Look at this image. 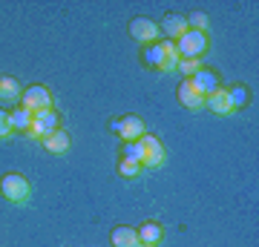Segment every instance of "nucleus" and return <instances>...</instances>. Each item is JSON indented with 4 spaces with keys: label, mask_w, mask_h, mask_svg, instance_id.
I'll use <instances>...</instances> for the list:
<instances>
[{
    "label": "nucleus",
    "mask_w": 259,
    "mask_h": 247,
    "mask_svg": "<svg viewBox=\"0 0 259 247\" xmlns=\"http://www.w3.org/2000/svg\"><path fill=\"white\" fill-rule=\"evenodd\" d=\"M0 192H3V199L12 204H26L29 195H32V184L29 178H23L20 173H6L0 178Z\"/></svg>",
    "instance_id": "nucleus-1"
},
{
    "label": "nucleus",
    "mask_w": 259,
    "mask_h": 247,
    "mask_svg": "<svg viewBox=\"0 0 259 247\" xmlns=\"http://www.w3.org/2000/svg\"><path fill=\"white\" fill-rule=\"evenodd\" d=\"M207 46H210V40H207V35H204V32H193V29H187L185 35L176 40V52H179V58L199 61V58L207 52Z\"/></svg>",
    "instance_id": "nucleus-2"
},
{
    "label": "nucleus",
    "mask_w": 259,
    "mask_h": 247,
    "mask_svg": "<svg viewBox=\"0 0 259 247\" xmlns=\"http://www.w3.org/2000/svg\"><path fill=\"white\" fill-rule=\"evenodd\" d=\"M141 61H144L150 69H158V72H173V69L179 66V58H167L164 40H156V43H147V46H144Z\"/></svg>",
    "instance_id": "nucleus-3"
},
{
    "label": "nucleus",
    "mask_w": 259,
    "mask_h": 247,
    "mask_svg": "<svg viewBox=\"0 0 259 247\" xmlns=\"http://www.w3.org/2000/svg\"><path fill=\"white\" fill-rule=\"evenodd\" d=\"M20 107L23 110H29L32 115L35 112H44V110H52V92L44 86V83H32V86H26V89L20 92Z\"/></svg>",
    "instance_id": "nucleus-4"
},
{
    "label": "nucleus",
    "mask_w": 259,
    "mask_h": 247,
    "mask_svg": "<svg viewBox=\"0 0 259 247\" xmlns=\"http://www.w3.org/2000/svg\"><path fill=\"white\" fill-rule=\"evenodd\" d=\"M190 83H193V89L202 95V98H207V95H213L216 89H222V81H219V72L216 69H210V66H199L193 75H190Z\"/></svg>",
    "instance_id": "nucleus-5"
},
{
    "label": "nucleus",
    "mask_w": 259,
    "mask_h": 247,
    "mask_svg": "<svg viewBox=\"0 0 259 247\" xmlns=\"http://www.w3.org/2000/svg\"><path fill=\"white\" fill-rule=\"evenodd\" d=\"M139 141H141V146H144V161H141V167H161L167 161V150L156 135L144 132Z\"/></svg>",
    "instance_id": "nucleus-6"
},
{
    "label": "nucleus",
    "mask_w": 259,
    "mask_h": 247,
    "mask_svg": "<svg viewBox=\"0 0 259 247\" xmlns=\"http://www.w3.org/2000/svg\"><path fill=\"white\" fill-rule=\"evenodd\" d=\"M130 35L136 37L139 43H156L158 37H161V29H158L156 20H150V18H133L130 20Z\"/></svg>",
    "instance_id": "nucleus-7"
},
{
    "label": "nucleus",
    "mask_w": 259,
    "mask_h": 247,
    "mask_svg": "<svg viewBox=\"0 0 259 247\" xmlns=\"http://www.w3.org/2000/svg\"><path fill=\"white\" fill-rule=\"evenodd\" d=\"M161 35L167 37V40H179V37L187 32V18L185 15H176V12H170V15H164L161 18Z\"/></svg>",
    "instance_id": "nucleus-8"
},
{
    "label": "nucleus",
    "mask_w": 259,
    "mask_h": 247,
    "mask_svg": "<svg viewBox=\"0 0 259 247\" xmlns=\"http://www.w3.org/2000/svg\"><path fill=\"white\" fill-rule=\"evenodd\" d=\"M179 104L185 107V110H193V112H199V110H204V98L199 95V92L193 89V83H190V78H185V81L179 83Z\"/></svg>",
    "instance_id": "nucleus-9"
},
{
    "label": "nucleus",
    "mask_w": 259,
    "mask_h": 247,
    "mask_svg": "<svg viewBox=\"0 0 259 247\" xmlns=\"http://www.w3.org/2000/svg\"><path fill=\"white\" fill-rule=\"evenodd\" d=\"M144 132L147 129H144V121L139 115H124V118H118V135L124 141H139Z\"/></svg>",
    "instance_id": "nucleus-10"
},
{
    "label": "nucleus",
    "mask_w": 259,
    "mask_h": 247,
    "mask_svg": "<svg viewBox=\"0 0 259 247\" xmlns=\"http://www.w3.org/2000/svg\"><path fill=\"white\" fill-rule=\"evenodd\" d=\"M40 144L47 146L49 153L61 156V153H66V150H69L72 138H69V132H66V129H52V132H47V135L40 138Z\"/></svg>",
    "instance_id": "nucleus-11"
},
{
    "label": "nucleus",
    "mask_w": 259,
    "mask_h": 247,
    "mask_svg": "<svg viewBox=\"0 0 259 247\" xmlns=\"http://www.w3.org/2000/svg\"><path fill=\"white\" fill-rule=\"evenodd\" d=\"M110 241H112V247H139L141 241H139V230L136 227H115L110 233Z\"/></svg>",
    "instance_id": "nucleus-12"
},
{
    "label": "nucleus",
    "mask_w": 259,
    "mask_h": 247,
    "mask_svg": "<svg viewBox=\"0 0 259 247\" xmlns=\"http://www.w3.org/2000/svg\"><path fill=\"white\" fill-rule=\"evenodd\" d=\"M204 107L210 112H216V115H231L233 112V107H231V101H228V92H225V86L222 89H216L213 95H207L204 98Z\"/></svg>",
    "instance_id": "nucleus-13"
},
{
    "label": "nucleus",
    "mask_w": 259,
    "mask_h": 247,
    "mask_svg": "<svg viewBox=\"0 0 259 247\" xmlns=\"http://www.w3.org/2000/svg\"><path fill=\"white\" fill-rule=\"evenodd\" d=\"M161 238H164V230L158 221H144L139 227V241L141 244H161Z\"/></svg>",
    "instance_id": "nucleus-14"
},
{
    "label": "nucleus",
    "mask_w": 259,
    "mask_h": 247,
    "mask_svg": "<svg viewBox=\"0 0 259 247\" xmlns=\"http://www.w3.org/2000/svg\"><path fill=\"white\" fill-rule=\"evenodd\" d=\"M32 112L23 110V107H18V110H12L9 112V124H12V132H26L29 127H32Z\"/></svg>",
    "instance_id": "nucleus-15"
},
{
    "label": "nucleus",
    "mask_w": 259,
    "mask_h": 247,
    "mask_svg": "<svg viewBox=\"0 0 259 247\" xmlns=\"http://www.w3.org/2000/svg\"><path fill=\"white\" fill-rule=\"evenodd\" d=\"M228 92V101H231V107H233V112L236 110H242V107H248V86L245 83H231V89H225Z\"/></svg>",
    "instance_id": "nucleus-16"
},
{
    "label": "nucleus",
    "mask_w": 259,
    "mask_h": 247,
    "mask_svg": "<svg viewBox=\"0 0 259 247\" xmlns=\"http://www.w3.org/2000/svg\"><path fill=\"white\" fill-rule=\"evenodd\" d=\"M20 83L15 81V78H9V75H0V98L3 101H12V98H20Z\"/></svg>",
    "instance_id": "nucleus-17"
},
{
    "label": "nucleus",
    "mask_w": 259,
    "mask_h": 247,
    "mask_svg": "<svg viewBox=\"0 0 259 247\" xmlns=\"http://www.w3.org/2000/svg\"><path fill=\"white\" fill-rule=\"evenodd\" d=\"M35 121L44 127V132H52V129H61V118H58L55 110H44V112H35Z\"/></svg>",
    "instance_id": "nucleus-18"
},
{
    "label": "nucleus",
    "mask_w": 259,
    "mask_h": 247,
    "mask_svg": "<svg viewBox=\"0 0 259 247\" xmlns=\"http://www.w3.org/2000/svg\"><path fill=\"white\" fill-rule=\"evenodd\" d=\"M121 158H127V161H144V146H141V141H124V146H121Z\"/></svg>",
    "instance_id": "nucleus-19"
},
{
    "label": "nucleus",
    "mask_w": 259,
    "mask_h": 247,
    "mask_svg": "<svg viewBox=\"0 0 259 247\" xmlns=\"http://www.w3.org/2000/svg\"><path fill=\"white\" fill-rule=\"evenodd\" d=\"M187 18V29H193V32H204L207 35V26H210V20L204 12H193V15H185Z\"/></svg>",
    "instance_id": "nucleus-20"
},
{
    "label": "nucleus",
    "mask_w": 259,
    "mask_h": 247,
    "mask_svg": "<svg viewBox=\"0 0 259 247\" xmlns=\"http://www.w3.org/2000/svg\"><path fill=\"white\" fill-rule=\"evenodd\" d=\"M141 170H144V167H141L139 161H127V158H121L118 161V173L124 175V178H139Z\"/></svg>",
    "instance_id": "nucleus-21"
},
{
    "label": "nucleus",
    "mask_w": 259,
    "mask_h": 247,
    "mask_svg": "<svg viewBox=\"0 0 259 247\" xmlns=\"http://www.w3.org/2000/svg\"><path fill=\"white\" fill-rule=\"evenodd\" d=\"M199 66H202V61H190V58H179V72L185 75V78H190V75L196 72V69H199Z\"/></svg>",
    "instance_id": "nucleus-22"
},
{
    "label": "nucleus",
    "mask_w": 259,
    "mask_h": 247,
    "mask_svg": "<svg viewBox=\"0 0 259 247\" xmlns=\"http://www.w3.org/2000/svg\"><path fill=\"white\" fill-rule=\"evenodd\" d=\"M9 135H15L12 132V124H9V112L0 110V138H9Z\"/></svg>",
    "instance_id": "nucleus-23"
},
{
    "label": "nucleus",
    "mask_w": 259,
    "mask_h": 247,
    "mask_svg": "<svg viewBox=\"0 0 259 247\" xmlns=\"http://www.w3.org/2000/svg\"><path fill=\"white\" fill-rule=\"evenodd\" d=\"M26 135H29V138H37V141H40V138L47 135V132H44V127H40V124H37V121L32 118V127L26 129Z\"/></svg>",
    "instance_id": "nucleus-24"
},
{
    "label": "nucleus",
    "mask_w": 259,
    "mask_h": 247,
    "mask_svg": "<svg viewBox=\"0 0 259 247\" xmlns=\"http://www.w3.org/2000/svg\"><path fill=\"white\" fill-rule=\"evenodd\" d=\"M139 247H156V244H139Z\"/></svg>",
    "instance_id": "nucleus-25"
}]
</instances>
